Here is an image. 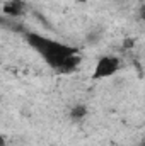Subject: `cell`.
Listing matches in <instances>:
<instances>
[{"label": "cell", "instance_id": "6da1fadb", "mask_svg": "<svg viewBox=\"0 0 145 146\" xmlns=\"http://www.w3.org/2000/svg\"><path fill=\"white\" fill-rule=\"evenodd\" d=\"M26 37H28L29 46H33L38 53L44 58V61L50 66H53L55 70H60L68 58H72L73 54H79L77 48H72L68 44H63L60 41L44 37L41 34H36V33H29Z\"/></svg>", "mask_w": 145, "mask_h": 146}, {"label": "cell", "instance_id": "7a4b0ae2", "mask_svg": "<svg viewBox=\"0 0 145 146\" xmlns=\"http://www.w3.org/2000/svg\"><path fill=\"white\" fill-rule=\"evenodd\" d=\"M119 70V60L116 56H103L97 60L96 63V68H94V78H108L111 75Z\"/></svg>", "mask_w": 145, "mask_h": 146}, {"label": "cell", "instance_id": "3957f363", "mask_svg": "<svg viewBox=\"0 0 145 146\" xmlns=\"http://www.w3.org/2000/svg\"><path fill=\"white\" fill-rule=\"evenodd\" d=\"M3 12L10 17H19L22 14V5L19 2H9L3 5Z\"/></svg>", "mask_w": 145, "mask_h": 146}, {"label": "cell", "instance_id": "277c9868", "mask_svg": "<svg viewBox=\"0 0 145 146\" xmlns=\"http://www.w3.org/2000/svg\"><path fill=\"white\" fill-rule=\"evenodd\" d=\"M85 114H87V110H85L84 106H77V107H73V110H72L73 119H82V117H85Z\"/></svg>", "mask_w": 145, "mask_h": 146}]
</instances>
